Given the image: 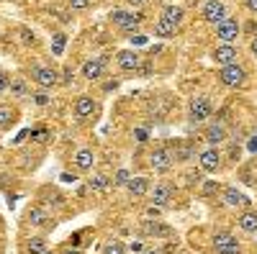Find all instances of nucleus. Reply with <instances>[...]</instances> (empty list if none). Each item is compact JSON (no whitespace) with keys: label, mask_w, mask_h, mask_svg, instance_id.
I'll return each instance as SVG.
<instances>
[{"label":"nucleus","mask_w":257,"mask_h":254,"mask_svg":"<svg viewBox=\"0 0 257 254\" xmlns=\"http://www.w3.org/2000/svg\"><path fill=\"white\" fill-rule=\"evenodd\" d=\"M219 80H221L224 88L237 90V88H242V85H244L247 75H244V67H242V65H237V62H231V65H224V67L219 70Z\"/></svg>","instance_id":"1"},{"label":"nucleus","mask_w":257,"mask_h":254,"mask_svg":"<svg viewBox=\"0 0 257 254\" xmlns=\"http://www.w3.org/2000/svg\"><path fill=\"white\" fill-rule=\"evenodd\" d=\"M213 249H216V254H239L242 246L229 231H216L213 234Z\"/></svg>","instance_id":"2"},{"label":"nucleus","mask_w":257,"mask_h":254,"mask_svg":"<svg viewBox=\"0 0 257 254\" xmlns=\"http://www.w3.org/2000/svg\"><path fill=\"white\" fill-rule=\"evenodd\" d=\"M242 34V24L237 18H224L221 24L216 26V36L224 41V44H231V41H237Z\"/></svg>","instance_id":"3"},{"label":"nucleus","mask_w":257,"mask_h":254,"mask_svg":"<svg viewBox=\"0 0 257 254\" xmlns=\"http://www.w3.org/2000/svg\"><path fill=\"white\" fill-rule=\"evenodd\" d=\"M139 21H142L139 13H128V11H113L111 13V24L123 29V31H134L139 26Z\"/></svg>","instance_id":"4"},{"label":"nucleus","mask_w":257,"mask_h":254,"mask_svg":"<svg viewBox=\"0 0 257 254\" xmlns=\"http://www.w3.org/2000/svg\"><path fill=\"white\" fill-rule=\"evenodd\" d=\"M211 113H213V105H211L208 98H193L190 100V118L196 121V123L211 118Z\"/></svg>","instance_id":"5"},{"label":"nucleus","mask_w":257,"mask_h":254,"mask_svg":"<svg viewBox=\"0 0 257 254\" xmlns=\"http://www.w3.org/2000/svg\"><path fill=\"white\" fill-rule=\"evenodd\" d=\"M149 164H152L155 172L165 175V172H170V167H173V159H170L167 149H162V146H155L152 154H149Z\"/></svg>","instance_id":"6"},{"label":"nucleus","mask_w":257,"mask_h":254,"mask_svg":"<svg viewBox=\"0 0 257 254\" xmlns=\"http://www.w3.org/2000/svg\"><path fill=\"white\" fill-rule=\"evenodd\" d=\"M34 80L39 82V88H44V90H52L54 85H57V70L54 67H44V65H36L34 67Z\"/></svg>","instance_id":"7"},{"label":"nucleus","mask_w":257,"mask_h":254,"mask_svg":"<svg viewBox=\"0 0 257 254\" xmlns=\"http://www.w3.org/2000/svg\"><path fill=\"white\" fill-rule=\"evenodd\" d=\"M203 18L208 21V24H221V21L226 18V6L221 3V0H208V3L203 6Z\"/></svg>","instance_id":"8"},{"label":"nucleus","mask_w":257,"mask_h":254,"mask_svg":"<svg viewBox=\"0 0 257 254\" xmlns=\"http://www.w3.org/2000/svg\"><path fill=\"white\" fill-rule=\"evenodd\" d=\"M139 65H142V62H139V54L134 49H121L116 54V67L123 70V72H134Z\"/></svg>","instance_id":"9"},{"label":"nucleus","mask_w":257,"mask_h":254,"mask_svg":"<svg viewBox=\"0 0 257 254\" xmlns=\"http://www.w3.org/2000/svg\"><path fill=\"white\" fill-rule=\"evenodd\" d=\"M219 167H221V154H219L216 146L201 152V169H206V172H216Z\"/></svg>","instance_id":"10"},{"label":"nucleus","mask_w":257,"mask_h":254,"mask_svg":"<svg viewBox=\"0 0 257 254\" xmlns=\"http://www.w3.org/2000/svg\"><path fill=\"white\" fill-rule=\"evenodd\" d=\"M213 62H219V65H231V62H237V47L231 44H221L213 49Z\"/></svg>","instance_id":"11"},{"label":"nucleus","mask_w":257,"mask_h":254,"mask_svg":"<svg viewBox=\"0 0 257 254\" xmlns=\"http://www.w3.org/2000/svg\"><path fill=\"white\" fill-rule=\"evenodd\" d=\"M105 72V62L103 59H88L82 65V77L85 80H100Z\"/></svg>","instance_id":"12"},{"label":"nucleus","mask_w":257,"mask_h":254,"mask_svg":"<svg viewBox=\"0 0 257 254\" xmlns=\"http://www.w3.org/2000/svg\"><path fill=\"white\" fill-rule=\"evenodd\" d=\"M93 164H95V154H93V149H88V146L77 149V154H75V167H77V169L88 172V169H93Z\"/></svg>","instance_id":"13"},{"label":"nucleus","mask_w":257,"mask_h":254,"mask_svg":"<svg viewBox=\"0 0 257 254\" xmlns=\"http://www.w3.org/2000/svg\"><path fill=\"white\" fill-rule=\"evenodd\" d=\"M160 21H165L167 26L178 29V26H180V21H183V8H180V6H165Z\"/></svg>","instance_id":"14"},{"label":"nucleus","mask_w":257,"mask_h":254,"mask_svg":"<svg viewBox=\"0 0 257 254\" xmlns=\"http://www.w3.org/2000/svg\"><path fill=\"white\" fill-rule=\"evenodd\" d=\"M95 108H98V103H95L93 98H88V95H80V98L75 100V113H77L80 118L93 116V113H95Z\"/></svg>","instance_id":"15"},{"label":"nucleus","mask_w":257,"mask_h":254,"mask_svg":"<svg viewBox=\"0 0 257 254\" xmlns=\"http://www.w3.org/2000/svg\"><path fill=\"white\" fill-rule=\"evenodd\" d=\"M142 234H144V236H160V239H165V236L173 234V228L165 226V223H157V221H147V223L142 226Z\"/></svg>","instance_id":"16"},{"label":"nucleus","mask_w":257,"mask_h":254,"mask_svg":"<svg viewBox=\"0 0 257 254\" xmlns=\"http://www.w3.org/2000/svg\"><path fill=\"white\" fill-rule=\"evenodd\" d=\"M126 190H128V195L132 198H142L149 193V180L147 177H132L126 182Z\"/></svg>","instance_id":"17"},{"label":"nucleus","mask_w":257,"mask_h":254,"mask_svg":"<svg viewBox=\"0 0 257 254\" xmlns=\"http://www.w3.org/2000/svg\"><path fill=\"white\" fill-rule=\"evenodd\" d=\"M239 228L247 234H257V210H244L239 216Z\"/></svg>","instance_id":"18"},{"label":"nucleus","mask_w":257,"mask_h":254,"mask_svg":"<svg viewBox=\"0 0 257 254\" xmlns=\"http://www.w3.org/2000/svg\"><path fill=\"white\" fill-rule=\"evenodd\" d=\"M170 195H173V187H170V185H155V190H152V203H155V205H165V203L170 200Z\"/></svg>","instance_id":"19"},{"label":"nucleus","mask_w":257,"mask_h":254,"mask_svg":"<svg viewBox=\"0 0 257 254\" xmlns=\"http://www.w3.org/2000/svg\"><path fill=\"white\" fill-rule=\"evenodd\" d=\"M206 139H208V144H221L226 139V129L221 123H213V126L206 129Z\"/></svg>","instance_id":"20"},{"label":"nucleus","mask_w":257,"mask_h":254,"mask_svg":"<svg viewBox=\"0 0 257 254\" xmlns=\"http://www.w3.org/2000/svg\"><path fill=\"white\" fill-rule=\"evenodd\" d=\"M224 198H226L229 205H249V200L239 193L237 187H226V190H224Z\"/></svg>","instance_id":"21"},{"label":"nucleus","mask_w":257,"mask_h":254,"mask_svg":"<svg viewBox=\"0 0 257 254\" xmlns=\"http://www.w3.org/2000/svg\"><path fill=\"white\" fill-rule=\"evenodd\" d=\"M16 121V113L11 105H0V129H11Z\"/></svg>","instance_id":"22"},{"label":"nucleus","mask_w":257,"mask_h":254,"mask_svg":"<svg viewBox=\"0 0 257 254\" xmlns=\"http://www.w3.org/2000/svg\"><path fill=\"white\" fill-rule=\"evenodd\" d=\"M26 249H29V254H44L47 251V241L41 236H34V239H29Z\"/></svg>","instance_id":"23"},{"label":"nucleus","mask_w":257,"mask_h":254,"mask_svg":"<svg viewBox=\"0 0 257 254\" xmlns=\"http://www.w3.org/2000/svg\"><path fill=\"white\" fill-rule=\"evenodd\" d=\"M103 254H126V246L121 241H108L103 246Z\"/></svg>","instance_id":"24"},{"label":"nucleus","mask_w":257,"mask_h":254,"mask_svg":"<svg viewBox=\"0 0 257 254\" xmlns=\"http://www.w3.org/2000/svg\"><path fill=\"white\" fill-rule=\"evenodd\" d=\"M155 34H157V36H165V39H167V36H173V34H175V29H173V26H167L165 21H160V24L155 26Z\"/></svg>","instance_id":"25"},{"label":"nucleus","mask_w":257,"mask_h":254,"mask_svg":"<svg viewBox=\"0 0 257 254\" xmlns=\"http://www.w3.org/2000/svg\"><path fill=\"white\" fill-rule=\"evenodd\" d=\"M11 93L18 95V98L26 95V82H24V80H13V82H11Z\"/></svg>","instance_id":"26"},{"label":"nucleus","mask_w":257,"mask_h":254,"mask_svg":"<svg viewBox=\"0 0 257 254\" xmlns=\"http://www.w3.org/2000/svg\"><path fill=\"white\" fill-rule=\"evenodd\" d=\"M128 180H132V172H128V169H118L116 177H113V182H116V185H126Z\"/></svg>","instance_id":"27"},{"label":"nucleus","mask_w":257,"mask_h":254,"mask_svg":"<svg viewBox=\"0 0 257 254\" xmlns=\"http://www.w3.org/2000/svg\"><path fill=\"white\" fill-rule=\"evenodd\" d=\"M29 218H31V223H34V226H39V223H44V218H47V216H44V210H41V208H34Z\"/></svg>","instance_id":"28"},{"label":"nucleus","mask_w":257,"mask_h":254,"mask_svg":"<svg viewBox=\"0 0 257 254\" xmlns=\"http://www.w3.org/2000/svg\"><path fill=\"white\" fill-rule=\"evenodd\" d=\"M90 185H93L95 190H105V187H108V180H105V177H100V175H95V177L90 180Z\"/></svg>","instance_id":"29"},{"label":"nucleus","mask_w":257,"mask_h":254,"mask_svg":"<svg viewBox=\"0 0 257 254\" xmlns=\"http://www.w3.org/2000/svg\"><path fill=\"white\" fill-rule=\"evenodd\" d=\"M90 6V0H70V8H75V11H85Z\"/></svg>","instance_id":"30"},{"label":"nucleus","mask_w":257,"mask_h":254,"mask_svg":"<svg viewBox=\"0 0 257 254\" xmlns=\"http://www.w3.org/2000/svg\"><path fill=\"white\" fill-rule=\"evenodd\" d=\"M31 139H34V141H44V139H47V131H44V126H36V131L31 134Z\"/></svg>","instance_id":"31"},{"label":"nucleus","mask_w":257,"mask_h":254,"mask_svg":"<svg viewBox=\"0 0 257 254\" xmlns=\"http://www.w3.org/2000/svg\"><path fill=\"white\" fill-rule=\"evenodd\" d=\"M160 213H162V205H155V203H152V205L147 208V216H149V218H157Z\"/></svg>","instance_id":"32"},{"label":"nucleus","mask_w":257,"mask_h":254,"mask_svg":"<svg viewBox=\"0 0 257 254\" xmlns=\"http://www.w3.org/2000/svg\"><path fill=\"white\" fill-rule=\"evenodd\" d=\"M64 52V36L59 34L57 39H54V54H62Z\"/></svg>","instance_id":"33"},{"label":"nucleus","mask_w":257,"mask_h":254,"mask_svg":"<svg viewBox=\"0 0 257 254\" xmlns=\"http://www.w3.org/2000/svg\"><path fill=\"white\" fill-rule=\"evenodd\" d=\"M8 88H11V82H8V77H6L3 72H0V95H3V93H6Z\"/></svg>","instance_id":"34"},{"label":"nucleus","mask_w":257,"mask_h":254,"mask_svg":"<svg viewBox=\"0 0 257 254\" xmlns=\"http://www.w3.org/2000/svg\"><path fill=\"white\" fill-rule=\"evenodd\" d=\"M116 88H118V80H111V82H105V85H103V90H105V93H113Z\"/></svg>","instance_id":"35"},{"label":"nucleus","mask_w":257,"mask_h":254,"mask_svg":"<svg viewBox=\"0 0 257 254\" xmlns=\"http://www.w3.org/2000/svg\"><path fill=\"white\" fill-rule=\"evenodd\" d=\"M239 154H242V146H237V144H234V146H231V159H237Z\"/></svg>","instance_id":"36"},{"label":"nucleus","mask_w":257,"mask_h":254,"mask_svg":"<svg viewBox=\"0 0 257 254\" xmlns=\"http://www.w3.org/2000/svg\"><path fill=\"white\" fill-rule=\"evenodd\" d=\"M128 251H132V254L142 251V244H139V241H132V246H128Z\"/></svg>","instance_id":"37"},{"label":"nucleus","mask_w":257,"mask_h":254,"mask_svg":"<svg viewBox=\"0 0 257 254\" xmlns=\"http://www.w3.org/2000/svg\"><path fill=\"white\" fill-rule=\"evenodd\" d=\"M247 149H249V152H257V136H254V139H249V144H247Z\"/></svg>","instance_id":"38"},{"label":"nucleus","mask_w":257,"mask_h":254,"mask_svg":"<svg viewBox=\"0 0 257 254\" xmlns=\"http://www.w3.org/2000/svg\"><path fill=\"white\" fill-rule=\"evenodd\" d=\"M249 52H252V54H254V57H257V36H254V39H252V41H249Z\"/></svg>","instance_id":"39"},{"label":"nucleus","mask_w":257,"mask_h":254,"mask_svg":"<svg viewBox=\"0 0 257 254\" xmlns=\"http://www.w3.org/2000/svg\"><path fill=\"white\" fill-rule=\"evenodd\" d=\"M132 44H147L144 36H132Z\"/></svg>","instance_id":"40"},{"label":"nucleus","mask_w":257,"mask_h":254,"mask_svg":"<svg viewBox=\"0 0 257 254\" xmlns=\"http://www.w3.org/2000/svg\"><path fill=\"white\" fill-rule=\"evenodd\" d=\"M36 103H39V105H47L49 98H47V95H36Z\"/></svg>","instance_id":"41"},{"label":"nucleus","mask_w":257,"mask_h":254,"mask_svg":"<svg viewBox=\"0 0 257 254\" xmlns=\"http://www.w3.org/2000/svg\"><path fill=\"white\" fill-rule=\"evenodd\" d=\"M24 41H26V44H34V34H29V31H24Z\"/></svg>","instance_id":"42"},{"label":"nucleus","mask_w":257,"mask_h":254,"mask_svg":"<svg viewBox=\"0 0 257 254\" xmlns=\"http://www.w3.org/2000/svg\"><path fill=\"white\" fill-rule=\"evenodd\" d=\"M244 26H247V31H249V34H254V31H257V24H254V21H249V24H244Z\"/></svg>","instance_id":"43"},{"label":"nucleus","mask_w":257,"mask_h":254,"mask_svg":"<svg viewBox=\"0 0 257 254\" xmlns=\"http://www.w3.org/2000/svg\"><path fill=\"white\" fill-rule=\"evenodd\" d=\"M213 190H219V185H213V182H208V185H206V190H203V193H213Z\"/></svg>","instance_id":"44"},{"label":"nucleus","mask_w":257,"mask_h":254,"mask_svg":"<svg viewBox=\"0 0 257 254\" xmlns=\"http://www.w3.org/2000/svg\"><path fill=\"white\" fill-rule=\"evenodd\" d=\"M244 3H247L249 11H257V0H244Z\"/></svg>","instance_id":"45"},{"label":"nucleus","mask_w":257,"mask_h":254,"mask_svg":"<svg viewBox=\"0 0 257 254\" xmlns=\"http://www.w3.org/2000/svg\"><path fill=\"white\" fill-rule=\"evenodd\" d=\"M126 3H128V6H142L144 0H126Z\"/></svg>","instance_id":"46"},{"label":"nucleus","mask_w":257,"mask_h":254,"mask_svg":"<svg viewBox=\"0 0 257 254\" xmlns=\"http://www.w3.org/2000/svg\"><path fill=\"white\" fill-rule=\"evenodd\" d=\"M64 254H82L80 249H70V251H64Z\"/></svg>","instance_id":"47"},{"label":"nucleus","mask_w":257,"mask_h":254,"mask_svg":"<svg viewBox=\"0 0 257 254\" xmlns=\"http://www.w3.org/2000/svg\"><path fill=\"white\" fill-rule=\"evenodd\" d=\"M144 254H162V251H157V249H149V251H144Z\"/></svg>","instance_id":"48"},{"label":"nucleus","mask_w":257,"mask_h":254,"mask_svg":"<svg viewBox=\"0 0 257 254\" xmlns=\"http://www.w3.org/2000/svg\"><path fill=\"white\" fill-rule=\"evenodd\" d=\"M44 254H54V251H49V249H47V251H44Z\"/></svg>","instance_id":"49"}]
</instances>
